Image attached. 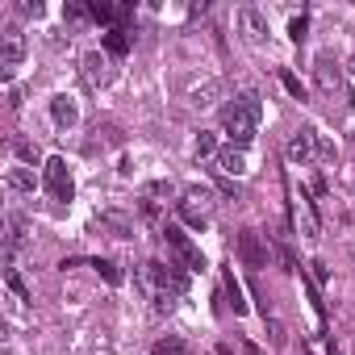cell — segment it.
<instances>
[{"label": "cell", "mask_w": 355, "mask_h": 355, "mask_svg": "<svg viewBox=\"0 0 355 355\" xmlns=\"http://www.w3.org/2000/svg\"><path fill=\"white\" fill-rule=\"evenodd\" d=\"M259 117H263V105H259L255 92H243L234 105H226L222 109V130H226L230 146H239V150L251 146L255 134H259Z\"/></svg>", "instance_id": "6da1fadb"}, {"label": "cell", "mask_w": 355, "mask_h": 355, "mask_svg": "<svg viewBox=\"0 0 355 355\" xmlns=\"http://www.w3.org/2000/svg\"><path fill=\"white\" fill-rule=\"evenodd\" d=\"M313 84H318V96L330 105V109H338V113H347L355 101H351V88H347V80H343V67L330 59V55H318L313 59Z\"/></svg>", "instance_id": "7a4b0ae2"}, {"label": "cell", "mask_w": 355, "mask_h": 355, "mask_svg": "<svg viewBox=\"0 0 355 355\" xmlns=\"http://www.w3.org/2000/svg\"><path fill=\"white\" fill-rule=\"evenodd\" d=\"M138 288L150 297V293H189V272L180 268V263H159V259H150V263H142V272H138Z\"/></svg>", "instance_id": "3957f363"}, {"label": "cell", "mask_w": 355, "mask_h": 355, "mask_svg": "<svg viewBox=\"0 0 355 355\" xmlns=\"http://www.w3.org/2000/svg\"><path fill=\"white\" fill-rule=\"evenodd\" d=\"M42 189H46L55 201H63V205L76 197V180H71V167H67L63 155H51V159L42 163Z\"/></svg>", "instance_id": "277c9868"}, {"label": "cell", "mask_w": 355, "mask_h": 355, "mask_svg": "<svg viewBox=\"0 0 355 355\" xmlns=\"http://www.w3.org/2000/svg\"><path fill=\"white\" fill-rule=\"evenodd\" d=\"M163 243H167V251L175 255V263H180L184 272H201L205 268V255H201V247L180 230V226H163Z\"/></svg>", "instance_id": "5b68a950"}, {"label": "cell", "mask_w": 355, "mask_h": 355, "mask_svg": "<svg viewBox=\"0 0 355 355\" xmlns=\"http://www.w3.org/2000/svg\"><path fill=\"white\" fill-rule=\"evenodd\" d=\"M26 51H30V42H26V34H21L17 26H9L5 34H0V80H5V84H13V76H17Z\"/></svg>", "instance_id": "8992f818"}, {"label": "cell", "mask_w": 355, "mask_h": 355, "mask_svg": "<svg viewBox=\"0 0 355 355\" xmlns=\"http://www.w3.org/2000/svg\"><path fill=\"white\" fill-rule=\"evenodd\" d=\"M318 130H297L293 138H288V146H284V155H288V163H297V167H309V163H318L322 159V146H318Z\"/></svg>", "instance_id": "52a82bcc"}, {"label": "cell", "mask_w": 355, "mask_h": 355, "mask_svg": "<svg viewBox=\"0 0 355 355\" xmlns=\"http://www.w3.org/2000/svg\"><path fill=\"white\" fill-rule=\"evenodd\" d=\"M239 259H243L247 268H263V263H268V243H263L259 230H243V234H239Z\"/></svg>", "instance_id": "ba28073f"}, {"label": "cell", "mask_w": 355, "mask_h": 355, "mask_svg": "<svg viewBox=\"0 0 355 355\" xmlns=\"http://www.w3.org/2000/svg\"><path fill=\"white\" fill-rule=\"evenodd\" d=\"M96 226L109 230L113 239H134V218L121 214V209H101V214H96Z\"/></svg>", "instance_id": "9c48e42d"}, {"label": "cell", "mask_w": 355, "mask_h": 355, "mask_svg": "<svg viewBox=\"0 0 355 355\" xmlns=\"http://www.w3.org/2000/svg\"><path fill=\"white\" fill-rule=\"evenodd\" d=\"M51 121H55L59 130H71V125L80 121V105H76L67 92H59V96L51 101Z\"/></svg>", "instance_id": "30bf717a"}, {"label": "cell", "mask_w": 355, "mask_h": 355, "mask_svg": "<svg viewBox=\"0 0 355 355\" xmlns=\"http://www.w3.org/2000/svg\"><path fill=\"white\" fill-rule=\"evenodd\" d=\"M239 26H243L247 42H255V46L268 38V17H263L259 9H239Z\"/></svg>", "instance_id": "8fae6325"}, {"label": "cell", "mask_w": 355, "mask_h": 355, "mask_svg": "<svg viewBox=\"0 0 355 355\" xmlns=\"http://www.w3.org/2000/svg\"><path fill=\"white\" fill-rule=\"evenodd\" d=\"M218 96H222V80H201V84L189 88V105L193 109H209Z\"/></svg>", "instance_id": "7c38bea8"}, {"label": "cell", "mask_w": 355, "mask_h": 355, "mask_svg": "<svg viewBox=\"0 0 355 355\" xmlns=\"http://www.w3.org/2000/svg\"><path fill=\"white\" fill-rule=\"evenodd\" d=\"M218 171H222V175H247V155H243L239 146L218 150Z\"/></svg>", "instance_id": "4fadbf2b"}, {"label": "cell", "mask_w": 355, "mask_h": 355, "mask_svg": "<svg viewBox=\"0 0 355 355\" xmlns=\"http://www.w3.org/2000/svg\"><path fill=\"white\" fill-rule=\"evenodd\" d=\"M80 67H84V80H88L92 88H101V84L109 80V76H105V55H101V51H88V55L80 59Z\"/></svg>", "instance_id": "5bb4252c"}, {"label": "cell", "mask_w": 355, "mask_h": 355, "mask_svg": "<svg viewBox=\"0 0 355 355\" xmlns=\"http://www.w3.org/2000/svg\"><path fill=\"white\" fill-rule=\"evenodd\" d=\"M5 184L13 189V193H34V167H9V175H5Z\"/></svg>", "instance_id": "9a60e30c"}, {"label": "cell", "mask_w": 355, "mask_h": 355, "mask_svg": "<svg viewBox=\"0 0 355 355\" xmlns=\"http://www.w3.org/2000/svg\"><path fill=\"white\" fill-rule=\"evenodd\" d=\"M184 205H193L197 214H209V205H214V189H205V184L184 189Z\"/></svg>", "instance_id": "2e32d148"}, {"label": "cell", "mask_w": 355, "mask_h": 355, "mask_svg": "<svg viewBox=\"0 0 355 355\" xmlns=\"http://www.w3.org/2000/svg\"><path fill=\"white\" fill-rule=\"evenodd\" d=\"M222 276H226V297H230V309L243 318V313H247V301H243V284L234 280V272H230V268H226Z\"/></svg>", "instance_id": "e0dca14e"}, {"label": "cell", "mask_w": 355, "mask_h": 355, "mask_svg": "<svg viewBox=\"0 0 355 355\" xmlns=\"http://www.w3.org/2000/svg\"><path fill=\"white\" fill-rule=\"evenodd\" d=\"M105 51H109V55H117V59H121V55H130V34L113 26V30L105 34Z\"/></svg>", "instance_id": "ac0fdd59"}, {"label": "cell", "mask_w": 355, "mask_h": 355, "mask_svg": "<svg viewBox=\"0 0 355 355\" xmlns=\"http://www.w3.org/2000/svg\"><path fill=\"white\" fill-rule=\"evenodd\" d=\"M150 355H189V343L175 338V334H167V338H159V343L150 347Z\"/></svg>", "instance_id": "d6986e66"}, {"label": "cell", "mask_w": 355, "mask_h": 355, "mask_svg": "<svg viewBox=\"0 0 355 355\" xmlns=\"http://www.w3.org/2000/svg\"><path fill=\"white\" fill-rule=\"evenodd\" d=\"M13 155L21 159V167H34V163H38V146L26 142V138H13Z\"/></svg>", "instance_id": "ffe728a7"}, {"label": "cell", "mask_w": 355, "mask_h": 355, "mask_svg": "<svg viewBox=\"0 0 355 355\" xmlns=\"http://www.w3.org/2000/svg\"><path fill=\"white\" fill-rule=\"evenodd\" d=\"M214 146H218V138H214L209 130H201V134H197V142H193V155H197V159H205V155H214Z\"/></svg>", "instance_id": "44dd1931"}, {"label": "cell", "mask_w": 355, "mask_h": 355, "mask_svg": "<svg viewBox=\"0 0 355 355\" xmlns=\"http://www.w3.org/2000/svg\"><path fill=\"white\" fill-rule=\"evenodd\" d=\"M92 268H96V272H101L109 284H121V268H117L113 259H92Z\"/></svg>", "instance_id": "7402d4cb"}, {"label": "cell", "mask_w": 355, "mask_h": 355, "mask_svg": "<svg viewBox=\"0 0 355 355\" xmlns=\"http://www.w3.org/2000/svg\"><path fill=\"white\" fill-rule=\"evenodd\" d=\"M5 280H9V288H13V297H17V301H30V288H26L21 272H13V268H9V272H5Z\"/></svg>", "instance_id": "603a6c76"}, {"label": "cell", "mask_w": 355, "mask_h": 355, "mask_svg": "<svg viewBox=\"0 0 355 355\" xmlns=\"http://www.w3.org/2000/svg\"><path fill=\"white\" fill-rule=\"evenodd\" d=\"M305 34H309V17L301 13V17L288 21V38H293V42H305Z\"/></svg>", "instance_id": "cb8c5ba5"}, {"label": "cell", "mask_w": 355, "mask_h": 355, "mask_svg": "<svg viewBox=\"0 0 355 355\" xmlns=\"http://www.w3.org/2000/svg\"><path fill=\"white\" fill-rule=\"evenodd\" d=\"M180 214H184V222H189V226H197V230H205V226H209V214H197V209H193V205H184V201H180Z\"/></svg>", "instance_id": "d4e9b609"}, {"label": "cell", "mask_w": 355, "mask_h": 355, "mask_svg": "<svg viewBox=\"0 0 355 355\" xmlns=\"http://www.w3.org/2000/svg\"><path fill=\"white\" fill-rule=\"evenodd\" d=\"M280 80H284V88H288V92H293L297 101H305V84H301V80H297L293 71H280Z\"/></svg>", "instance_id": "484cf974"}, {"label": "cell", "mask_w": 355, "mask_h": 355, "mask_svg": "<svg viewBox=\"0 0 355 355\" xmlns=\"http://www.w3.org/2000/svg\"><path fill=\"white\" fill-rule=\"evenodd\" d=\"M63 17H67V21H88V17H92V9H88V5H67V9H63Z\"/></svg>", "instance_id": "4316f807"}, {"label": "cell", "mask_w": 355, "mask_h": 355, "mask_svg": "<svg viewBox=\"0 0 355 355\" xmlns=\"http://www.w3.org/2000/svg\"><path fill=\"white\" fill-rule=\"evenodd\" d=\"M309 268H313V280H318V284H326V276H330V272H326V263H318V259H313Z\"/></svg>", "instance_id": "83f0119b"}, {"label": "cell", "mask_w": 355, "mask_h": 355, "mask_svg": "<svg viewBox=\"0 0 355 355\" xmlns=\"http://www.w3.org/2000/svg\"><path fill=\"white\" fill-rule=\"evenodd\" d=\"M21 13H26V17H38V13H42V5H38V0H26Z\"/></svg>", "instance_id": "f1b7e54d"}, {"label": "cell", "mask_w": 355, "mask_h": 355, "mask_svg": "<svg viewBox=\"0 0 355 355\" xmlns=\"http://www.w3.org/2000/svg\"><path fill=\"white\" fill-rule=\"evenodd\" d=\"M351 71H355V59H351Z\"/></svg>", "instance_id": "f546056e"}, {"label": "cell", "mask_w": 355, "mask_h": 355, "mask_svg": "<svg viewBox=\"0 0 355 355\" xmlns=\"http://www.w3.org/2000/svg\"><path fill=\"white\" fill-rule=\"evenodd\" d=\"M351 142H355V134H351Z\"/></svg>", "instance_id": "4dcf8cb0"}]
</instances>
